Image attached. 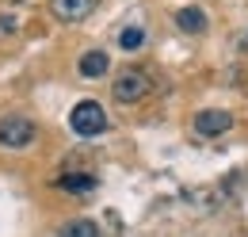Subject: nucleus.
Instances as JSON below:
<instances>
[{
	"label": "nucleus",
	"mask_w": 248,
	"mask_h": 237,
	"mask_svg": "<svg viewBox=\"0 0 248 237\" xmlns=\"http://www.w3.org/2000/svg\"><path fill=\"white\" fill-rule=\"evenodd\" d=\"M229 126H233V115H229L225 107H206V111L195 115V134H202V138H217V134H225Z\"/></svg>",
	"instance_id": "4"
},
{
	"label": "nucleus",
	"mask_w": 248,
	"mask_h": 237,
	"mask_svg": "<svg viewBox=\"0 0 248 237\" xmlns=\"http://www.w3.org/2000/svg\"><path fill=\"white\" fill-rule=\"evenodd\" d=\"M111 69V58L103 54V50H88L84 58H80V77H103Z\"/></svg>",
	"instance_id": "7"
},
{
	"label": "nucleus",
	"mask_w": 248,
	"mask_h": 237,
	"mask_svg": "<svg viewBox=\"0 0 248 237\" xmlns=\"http://www.w3.org/2000/svg\"><path fill=\"white\" fill-rule=\"evenodd\" d=\"M34 122L23 115H4L0 118V146L4 149H27L34 142Z\"/></svg>",
	"instance_id": "3"
},
{
	"label": "nucleus",
	"mask_w": 248,
	"mask_h": 237,
	"mask_svg": "<svg viewBox=\"0 0 248 237\" xmlns=\"http://www.w3.org/2000/svg\"><path fill=\"white\" fill-rule=\"evenodd\" d=\"M69 126H73V134H80V138H95V134L107 130V111H103L95 100H80V103L69 111Z\"/></svg>",
	"instance_id": "1"
},
{
	"label": "nucleus",
	"mask_w": 248,
	"mask_h": 237,
	"mask_svg": "<svg viewBox=\"0 0 248 237\" xmlns=\"http://www.w3.org/2000/svg\"><path fill=\"white\" fill-rule=\"evenodd\" d=\"M99 0H54V16L65 23H77V19H88L95 12Z\"/></svg>",
	"instance_id": "5"
},
{
	"label": "nucleus",
	"mask_w": 248,
	"mask_h": 237,
	"mask_svg": "<svg viewBox=\"0 0 248 237\" xmlns=\"http://www.w3.org/2000/svg\"><path fill=\"white\" fill-rule=\"evenodd\" d=\"M141 42H145V31H141V27H126L123 34H119V46L130 50V54H134V50H141Z\"/></svg>",
	"instance_id": "10"
},
{
	"label": "nucleus",
	"mask_w": 248,
	"mask_h": 237,
	"mask_svg": "<svg viewBox=\"0 0 248 237\" xmlns=\"http://www.w3.org/2000/svg\"><path fill=\"white\" fill-rule=\"evenodd\" d=\"M62 187L73 195H88V191H95V176H62Z\"/></svg>",
	"instance_id": "9"
},
{
	"label": "nucleus",
	"mask_w": 248,
	"mask_h": 237,
	"mask_svg": "<svg viewBox=\"0 0 248 237\" xmlns=\"http://www.w3.org/2000/svg\"><path fill=\"white\" fill-rule=\"evenodd\" d=\"M149 88H153V81H149L145 69H123V73L115 77V85H111V92H115L119 103H138V100L149 96Z\"/></svg>",
	"instance_id": "2"
},
{
	"label": "nucleus",
	"mask_w": 248,
	"mask_h": 237,
	"mask_svg": "<svg viewBox=\"0 0 248 237\" xmlns=\"http://www.w3.org/2000/svg\"><path fill=\"white\" fill-rule=\"evenodd\" d=\"M58 237H99V226L92 218H77V222H65Z\"/></svg>",
	"instance_id": "8"
},
{
	"label": "nucleus",
	"mask_w": 248,
	"mask_h": 237,
	"mask_svg": "<svg viewBox=\"0 0 248 237\" xmlns=\"http://www.w3.org/2000/svg\"><path fill=\"white\" fill-rule=\"evenodd\" d=\"M206 23H210V19H206V12H202V8H195V4H187V8L176 12V27L184 31V34H202Z\"/></svg>",
	"instance_id": "6"
}]
</instances>
